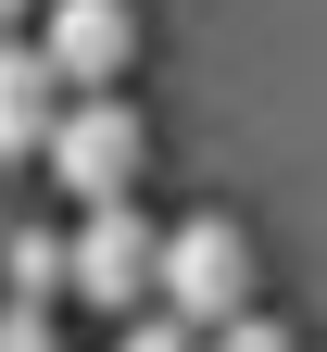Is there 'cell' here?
<instances>
[{"label":"cell","mask_w":327,"mask_h":352,"mask_svg":"<svg viewBox=\"0 0 327 352\" xmlns=\"http://www.w3.org/2000/svg\"><path fill=\"white\" fill-rule=\"evenodd\" d=\"M0 352H63V315L51 302H0Z\"/></svg>","instance_id":"obj_8"},{"label":"cell","mask_w":327,"mask_h":352,"mask_svg":"<svg viewBox=\"0 0 327 352\" xmlns=\"http://www.w3.org/2000/svg\"><path fill=\"white\" fill-rule=\"evenodd\" d=\"M38 51H51L63 101L76 88H126L138 51H151V13H138V0H38Z\"/></svg>","instance_id":"obj_4"},{"label":"cell","mask_w":327,"mask_h":352,"mask_svg":"<svg viewBox=\"0 0 327 352\" xmlns=\"http://www.w3.org/2000/svg\"><path fill=\"white\" fill-rule=\"evenodd\" d=\"M202 352H302V340H290V327H277L264 302H252V315H226V327H202Z\"/></svg>","instance_id":"obj_7"},{"label":"cell","mask_w":327,"mask_h":352,"mask_svg":"<svg viewBox=\"0 0 327 352\" xmlns=\"http://www.w3.org/2000/svg\"><path fill=\"white\" fill-rule=\"evenodd\" d=\"M38 164L63 176V201H76V214H101V201H138V176H151V113H138L126 88H76Z\"/></svg>","instance_id":"obj_1"},{"label":"cell","mask_w":327,"mask_h":352,"mask_svg":"<svg viewBox=\"0 0 327 352\" xmlns=\"http://www.w3.org/2000/svg\"><path fill=\"white\" fill-rule=\"evenodd\" d=\"M51 126H63V76L38 38H0V164H38L51 151Z\"/></svg>","instance_id":"obj_5"},{"label":"cell","mask_w":327,"mask_h":352,"mask_svg":"<svg viewBox=\"0 0 327 352\" xmlns=\"http://www.w3.org/2000/svg\"><path fill=\"white\" fill-rule=\"evenodd\" d=\"M264 302V252L240 214H176L164 227V315H189V327H226V315H252Z\"/></svg>","instance_id":"obj_2"},{"label":"cell","mask_w":327,"mask_h":352,"mask_svg":"<svg viewBox=\"0 0 327 352\" xmlns=\"http://www.w3.org/2000/svg\"><path fill=\"white\" fill-rule=\"evenodd\" d=\"M114 352H202V327H189V315H126Z\"/></svg>","instance_id":"obj_9"},{"label":"cell","mask_w":327,"mask_h":352,"mask_svg":"<svg viewBox=\"0 0 327 352\" xmlns=\"http://www.w3.org/2000/svg\"><path fill=\"white\" fill-rule=\"evenodd\" d=\"M63 289V227H25L13 239V302H51Z\"/></svg>","instance_id":"obj_6"},{"label":"cell","mask_w":327,"mask_h":352,"mask_svg":"<svg viewBox=\"0 0 327 352\" xmlns=\"http://www.w3.org/2000/svg\"><path fill=\"white\" fill-rule=\"evenodd\" d=\"M63 289H76V302H101V315H138V302L164 289V227H151L138 201L76 214V227H63Z\"/></svg>","instance_id":"obj_3"}]
</instances>
